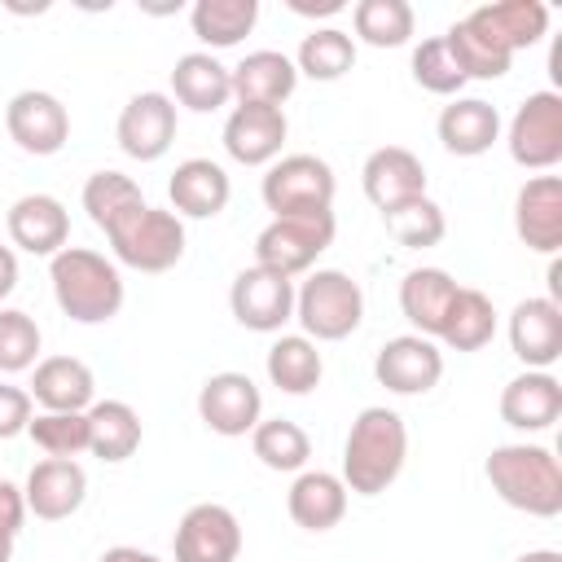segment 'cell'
Segmentation results:
<instances>
[{"instance_id": "cell-1", "label": "cell", "mask_w": 562, "mask_h": 562, "mask_svg": "<svg viewBox=\"0 0 562 562\" xmlns=\"http://www.w3.org/2000/svg\"><path fill=\"white\" fill-rule=\"evenodd\" d=\"M404 457H408V430H404V417L386 404H369L356 413L351 430H347V443H342V483L347 492L356 496H378L386 492L400 470H404Z\"/></svg>"}, {"instance_id": "cell-2", "label": "cell", "mask_w": 562, "mask_h": 562, "mask_svg": "<svg viewBox=\"0 0 562 562\" xmlns=\"http://www.w3.org/2000/svg\"><path fill=\"white\" fill-rule=\"evenodd\" d=\"M48 281H53V299H57L61 316H70L79 325H105L123 307L119 268L105 255L88 250V246L57 250L53 263H48Z\"/></svg>"}, {"instance_id": "cell-3", "label": "cell", "mask_w": 562, "mask_h": 562, "mask_svg": "<svg viewBox=\"0 0 562 562\" xmlns=\"http://www.w3.org/2000/svg\"><path fill=\"white\" fill-rule=\"evenodd\" d=\"M492 492L531 518H558L562 514V465L540 443H501L492 448L483 465Z\"/></svg>"}, {"instance_id": "cell-4", "label": "cell", "mask_w": 562, "mask_h": 562, "mask_svg": "<svg viewBox=\"0 0 562 562\" xmlns=\"http://www.w3.org/2000/svg\"><path fill=\"white\" fill-rule=\"evenodd\" d=\"M294 321L312 342H342L364 321V290L342 268H316L294 285Z\"/></svg>"}, {"instance_id": "cell-5", "label": "cell", "mask_w": 562, "mask_h": 562, "mask_svg": "<svg viewBox=\"0 0 562 562\" xmlns=\"http://www.w3.org/2000/svg\"><path fill=\"white\" fill-rule=\"evenodd\" d=\"M119 263L136 272H167L184 259V220L167 206H136L105 228Z\"/></svg>"}, {"instance_id": "cell-6", "label": "cell", "mask_w": 562, "mask_h": 562, "mask_svg": "<svg viewBox=\"0 0 562 562\" xmlns=\"http://www.w3.org/2000/svg\"><path fill=\"white\" fill-rule=\"evenodd\" d=\"M334 167L316 154H281L277 162H268L259 198L272 211V220L281 215H316L334 206Z\"/></svg>"}, {"instance_id": "cell-7", "label": "cell", "mask_w": 562, "mask_h": 562, "mask_svg": "<svg viewBox=\"0 0 562 562\" xmlns=\"http://www.w3.org/2000/svg\"><path fill=\"white\" fill-rule=\"evenodd\" d=\"M334 211H316V215H281L272 220L259 237H255V263L272 268L281 277H299L312 272V263L334 246Z\"/></svg>"}, {"instance_id": "cell-8", "label": "cell", "mask_w": 562, "mask_h": 562, "mask_svg": "<svg viewBox=\"0 0 562 562\" xmlns=\"http://www.w3.org/2000/svg\"><path fill=\"white\" fill-rule=\"evenodd\" d=\"M505 145H509V158L527 171H549L562 162V97L553 88L544 92H531L514 119H509V132H505Z\"/></svg>"}, {"instance_id": "cell-9", "label": "cell", "mask_w": 562, "mask_h": 562, "mask_svg": "<svg viewBox=\"0 0 562 562\" xmlns=\"http://www.w3.org/2000/svg\"><path fill=\"white\" fill-rule=\"evenodd\" d=\"M228 307L241 329L255 334H281L285 321H294V281L272 268H241L228 285Z\"/></svg>"}, {"instance_id": "cell-10", "label": "cell", "mask_w": 562, "mask_h": 562, "mask_svg": "<svg viewBox=\"0 0 562 562\" xmlns=\"http://www.w3.org/2000/svg\"><path fill=\"white\" fill-rule=\"evenodd\" d=\"M176 562H237L241 558V522L228 505L202 501L189 505L171 536Z\"/></svg>"}, {"instance_id": "cell-11", "label": "cell", "mask_w": 562, "mask_h": 562, "mask_svg": "<svg viewBox=\"0 0 562 562\" xmlns=\"http://www.w3.org/2000/svg\"><path fill=\"white\" fill-rule=\"evenodd\" d=\"M4 127H9V140L22 154H35V158H48L70 140V114L44 88L13 92L9 105H4Z\"/></svg>"}, {"instance_id": "cell-12", "label": "cell", "mask_w": 562, "mask_h": 562, "mask_svg": "<svg viewBox=\"0 0 562 562\" xmlns=\"http://www.w3.org/2000/svg\"><path fill=\"white\" fill-rule=\"evenodd\" d=\"M373 378L391 395H426L443 378V351L435 347V338H422V334L386 338L373 356Z\"/></svg>"}, {"instance_id": "cell-13", "label": "cell", "mask_w": 562, "mask_h": 562, "mask_svg": "<svg viewBox=\"0 0 562 562\" xmlns=\"http://www.w3.org/2000/svg\"><path fill=\"white\" fill-rule=\"evenodd\" d=\"M259 413H263V395L250 382V373L224 369V373H211L198 391V417L206 422V430L224 439L250 435L259 426Z\"/></svg>"}, {"instance_id": "cell-14", "label": "cell", "mask_w": 562, "mask_h": 562, "mask_svg": "<svg viewBox=\"0 0 562 562\" xmlns=\"http://www.w3.org/2000/svg\"><path fill=\"white\" fill-rule=\"evenodd\" d=\"M176 101L167 92H136L114 123L119 149L136 162H158L176 140Z\"/></svg>"}, {"instance_id": "cell-15", "label": "cell", "mask_w": 562, "mask_h": 562, "mask_svg": "<svg viewBox=\"0 0 562 562\" xmlns=\"http://www.w3.org/2000/svg\"><path fill=\"white\" fill-rule=\"evenodd\" d=\"M290 136L281 105H233L224 119V149L241 167H268L281 158V145Z\"/></svg>"}, {"instance_id": "cell-16", "label": "cell", "mask_w": 562, "mask_h": 562, "mask_svg": "<svg viewBox=\"0 0 562 562\" xmlns=\"http://www.w3.org/2000/svg\"><path fill=\"white\" fill-rule=\"evenodd\" d=\"M360 184H364V198L386 215L413 198H426V167L413 149L404 145H382L364 158L360 167Z\"/></svg>"}, {"instance_id": "cell-17", "label": "cell", "mask_w": 562, "mask_h": 562, "mask_svg": "<svg viewBox=\"0 0 562 562\" xmlns=\"http://www.w3.org/2000/svg\"><path fill=\"white\" fill-rule=\"evenodd\" d=\"M22 496H26V514H35L44 522H61V518H70L83 505L88 474L70 457H44V461L31 465Z\"/></svg>"}, {"instance_id": "cell-18", "label": "cell", "mask_w": 562, "mask_h": 562, "mask_svg": "<svg viewBox=\"0 0 562 562\" xmlns=\"http://www.w3.org/2000/svg\"><path fill=\"white\" fill-rule=\"evenodd\" d=\"M514 233L536 255H558L562 246V180L531 176L514 198Z\"/></svg>"}, {"instance_id": "cell-19", "label": "cell", "mask_w": 562, "mask_h": 562, "mask_svg": "<svg viewBox=\"0 0 562 562\" xmlns=\"http://www.w3.org/2000/svg\"><path fill=\"white\" fill-rule=\"evenodd\" d=\"M509 347L527 369H553L562 356V303L536 294L509 312Z\"/></svg>"}, {"instance_id": "cell-20", "label": "cell", "mask_w": 562, "mask_h": 562, "mask_svg": "<svg viewBox=\"0 0 562 562\" xmlns=\"http://www.w3.org/2000/svg\"><path fill=\"white\" fill-rule=\"evenodd\" d=\"M4 224H9L13 246L26 250V255H48L53 259L70 241V215L53 193H22L9 206Z\"/></svg>"}, {"instance_id": "cell-21", "label": "cell", "mask_w": 562, "mask_h": 562, "mask_svg": "<svg viewBox=\"0 0 562 562\" xmlns=\"http://www.w3.org/2000/svg\"><path fill=\"white\" fill-rule=\"evenodd\" d=\"M562 417V382L549 369H522L501 391V422L514 430H549Z\"/></svg>"}, {"instance_id": "cell-22", "label": "cell", "mask_w": 562, "mask_h": 562, "mask_svg": "<svg viewBox=\"0 0 562 562\" xmlns=\"http://www.w3.org/2000/svg\"><path fill=\"white\" fill-rule=\"evenodd\" d=\"M167 193H171V211L180 220H215L233 198V180L211 158H184V162H176Z\"/></svg>"}, {"instance_id": "cell-23", "label": "cell", "mask_w": 562, "mask_h": 562, "mask_svg": "<svg viewBox=\"0 0 562 562\" xmlns=\"http://www.w3.org/2000/svg\"><path fill=\"white\" fill-rule=\"evenodd\" d=\"M439 140L457 158H479L501 140V110L483 97H452L435 123Z\"/></svg>"}, {"instance_id": "cell-24", "label": "cell", "mask_w": 562, "mask_h": 562, "mask_svg": "<svg viewBox=\"0 0 562 562\" xmlns=\"http://www.w3.org/2000/svg\"><path fill=\"white\" fill-rule=\"evenodd\" d=\"M31 400L44 413H88L97 404V378L75 356H48L31 373Z\"/></svg>"}, {"instance_id": "cell-25", "label": "cell", "mask_w": 562, "mask_h": 562, "mask_svg": "<svg viewBox=\"0 0 562 562\" xmlns=\"http://www.w3.org/2000/svg\"><path fill=\"white\" fill-rule=\"evenodd\" d=\"M228 75H233V101L237 105H281L299 88L294 61L277 48L246 53L237 66H228Z\"/></svg>"}, {"instance_id": "cell-26", "label": "cell", "mask_w": 562, "mask_h": 562, "mask_svg": "<svg viewBox=\"0 0 562 562\" xmlns=\"http://www.w3.org/2000/svg\"><path fill=\"white\" fill-rule=\"evenodd\" d=\"M171 101H180L193 114H211V110L228 105L233 101L228 66L215 53H206V48L176 57V66H171Z\"/></svg>"}, {"instance_id": "cell-27", "label": "cell", "mask_w": 562, "mask_h": 562, "mask_svg": "<svg viewBox=\"0 0 562 562\" xmlns=\"http://www.w3.org/2000/svg\"><path fill=\"white\" fill-rule=\"evenodd\" d=\"M285 509L303 531H329L347 514V483L329 470H299L285 492Z\"/></svg>"}, {"instance_id": "cell-28", "label": "cell", "mask_w": 562, "mask_h": 562, "mask_svg": "<svg viewBox=\"0 0 562 562\" xmlns=\"http://www.w3.org/2000/svg\"><path fill=\"white\" fill-rule=\"evenodd\" d=\"M483 35H492L505 53L531 48L544 40L549 31V9L540 0H496V4H479L465 13Z\"/></svg>"}, {"instance_id": "cell-29", "label": "cell", "mask_w": 562, "mask_h": 562, "mask_svg": "<svg viewBox=\"0 0 562 562\" xmlns=\"http://www.w3.org/2000/svg\"><path fill=\"white\" fill-rule=\"evenodd\" d=\"M457 299V281L443 268H413L400 281V312L422 338H439V325Z\"/></svg>"}, {"instance_id": "cell-30", "label": "cell", "mask_w": 562, "mask_h": 562, "mask_svg": "<svg viewBox=\"0 0 562 562\" xmlns=\"http://www.w3.org/2000/svg\"><path fill=\"white\" fill-rule=\"evenodd\" d=\"M140 448V417L127 400H97L88 408V452L119 465Z\"/></svg>"}, {"instance_id": "cell-31", "label": "cell", "mask_w": 562, "mask_h": 562, "mask_svg": "<svg viewBox=\"0 0 562 562\" xmlns=\"http://www.w3.org/2000/svg\"><path fill=\"white\" fill-rule=\"evenodd\" d=\"M496 338V307L483 290L457 285V299L439 325V342L452 351H483Z\"/></svg>"}, {"instance_id": "cell-32", "label": "cell", "mask_w": 562, "mask_h": 562, "mask_svg": "<svg viewBox=\"0 0 562 562\" xmlns=\"http://www.w3.org/2000/svg\"><path fill=\"white\" fill-rule=\"evenodd\" d=\"M263 369H268V382H272L277 391H285V395H307V391L321 386L325 360H321V351H316L312 338H303V334H281V338L268 347Z\"/></svg>"}, {"instance_id": "cell-33", "label": "cell", "mask_w": 562, "mask_h": 562, "mask_svg": "<svg viewBox=\"0 0 562 562\" xmlns=\"http://www.w3.org/2000/svg\"><path fill=\"white\" fill-rule=\"evenodd\" d=\"M259 22V0H198L189 9V26L206 48H233Z\"/></svg>"}, {"instance_id": "cell-34", "label": "cell", "mask_w": 562, "mask_h": 562, "mask_svg": "<svg viewBox=\"0 0 562 562\" xmlns=\"http://www.w3.org/2000/svg\"><path fill=\"white\" fill-rule=\"evenodd\" d=\"M443 44H448V53H452V61L461 66L465 79H501V75H509L514 53H505V48H501L492 35H483L470 18L452 22V26L443 31Z\"/></svg>"}, {"instance_id": "cell-35", "label": "cell", "mask_w": 562, "mask_h": 562, "mask_svg": "<svg viewBox=\"0 0 562 562\" xmlns=\"http://www.w3.org/2000/svg\"><path fill=\"white\" fill-rule=\"evenodd\" d=\"M299 75L316 79V83H334L356 66V40L338 26H316L312 35H303L299 53L290 57Z\"/></svg>"}, {"instance_id": "cell-36", "label": "cell", "mask_w": 562, "mask_h": 562, "mask_svg": "<svg viewBox=\"0 0 562 562\" xmlns=\"http://www.w3.org/2000/svg\"><path fill=\"white\" fill-rule=\"evenodd\" d=\"M250 448L277 474H299L307 465V457H312L307 430L299 422H290V417H268V422L259 417V426L250 430Z\"/></svg>"}, {"instance_id": "cell-37", "label": "cell", "mask_w": 562, "mask_h": 562, "mask_svg": "<svg viewBox=\"0 0 562 562\" xmlns=\"http://www.w3.org/2000/svg\"><path fill=\"white\" fill-rule=\"evenodd\" d=\"M136 206H145V193H140V184L132 180V176H123V171H92L88 180H83V211H88V220L105 233L114 220H123L127 211H136Z\"/></svg>"}, {"instance_id": "cell-38", "label": "cell", "mask_w": 562, "mask_h": 562, "mask_svg": "<svg viewBox=\"0 0 562 562\" xmlns=\"http://www.w3.org/2000/svg\"><path fill=\"white\" fill-rule=\"evenodd\" d=\"M413 4L408 0H360L351 9V26L369 48H400L413 35Z\"/></svg>"}, {"instance_id": "cell-39", "label": "cell", "mask_w": 562, "mask_h": 562, "mask_svg": "<svg viewBox=\"0 0 562 562\" xmlns=\"http://www.w3.org/2000/svg\"><path fill=\"white\" fill-rule=\"evenodd\" d=\"M382 224H386L391 241H400L404 250H430V246H439L443 233H448V220H443V211H439L435 198H413V202L386 211Z\"/></svg>"}, {"instance_id": "cell-40", "label": "cell", "mask_w": 562, "mask_h": 562, "mask_svg": "<svg viewBox=\"0 0 562 562\" xmlns=\"http://www.w3.org/2000/svg\"><path fill=\"white\" fill-rule=\"evenodd\" d=\"M26 435L48 457H79L88 452V413H35Z\"/></svg>"}, {"instance_id": "cell-41", "label": "cell", "mask_w": 562, "mask_h": 562, "mask_svg": "<svg viewBox=\"0 0 562 562\" xmlns=\"http://www.w3.org/2000/svg\"><path fill=\"white\" fill-rule=\"evenodd\" d=\"M40 325L22 307H0V373H22L40 356Z\"/></svg>"}, {"instance_id": "cell-42", "label": "cell", "mask_w": 562, "mask_h": 562, "mask_svg": "<svg viewBox=\"0 0 562 562\" xmlns=\"http://www.w3.org/2000/svg\"><path fill=\"white\" fill-rule=\"evenodd\" d=\"M413 79H417L426 92H435V97H461L465 75H461V66L452 61L443 35H430V40H422V44L413 48Z\"/></svg>"}, {"instance_id": "cell-43", "label": "cell", "mask_w": 562, "mask_h": 562, "mask_svg": "<svg viewBox=\"0 0 562 562\" xmlns=\"http://www.w3.org/2000/svg\"><path fill=\"white\" fill-rule=\"evenodd\" d=\"M31 391H22V386H9V382H0V439H13V435H26V426H31Z\"/></svg>"}, {"instance_id": "cell-44", "label": "cell", "mask_w": 562, "mask_h": 562, "mask_svg": "<svg viewBox=\"0 0 562 562\" xmlns=\"http://www.w3.org/2000/svg\"><path fill=\"white\" fill-rule=\"evenodd\" d=\"M22 522H26V496L9 479H0V531L4 536H18Z\"/></svg>"}, {"instance_id": "cell-45", "label": "cell", "mask_w": 562, "mask_h": 562, "mask_svg": "<svg viewBox=\"0 0 562 562\" xmlns=\"http://www.w3.org/2000/svg\"><path fill=\"white\" fill-rule=\"evenodd\" d=\"M285 4L299 18H334V13H342V0H285Z\"/></svg>"}, {"instance_id": "cell-46", "label": "cell", "mask_w": 562, "mask_h": 562, "mask_svg": "<svg viewBox=\"0 0 562 562\" xmlns=\"http://www.w3.org/2000/svg\"><path fill=\"white\" fill-rule=\"evenodd\" d=\"M97 562H162V558L149 553V549H136V544H114V549H105Z\"/></svg>"}, {"instance_id": "cell-47", "label": "cell", "mask_w": 562, "mask_h": 562, "mask_svg": "<svg viewBox=\"0 0 562 562\" xmlns=\"http://www.w3.org/2000/svg\"><path fill=\"white\" fill-rule=\"evenodd\" d=\"M18 285V255L9 246H0V299H9Z\"/></svg>"}, {"instance_id": "cell-48", "label": "cell", "mask_w": 562, "mask_h": 562, "mask_svg": "<svg viewBox=\"0 0 562 562\" xmlns=\"http://www.w3.org/2000/svg\"><path fill=\"white\" fill-rule=\"evenodd\" d=\"M514 562H562V553H558V549H527V553H518Z\"/></svg>"}, {"instance_id": "cell-49", "label": "cell", "mask_w": 562, "mask_h": 562, "mask_svg": "<svg viewBox=\"0 0 562 562\" xmlns=\"http://www.w3.org/2000/svg\"><path fill=\"white\" fill-rule=\"evenodd\" d=\"M0 562H13V536L0 531Z\"/></svg>"}]
</instances>
